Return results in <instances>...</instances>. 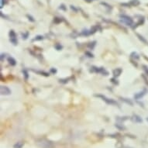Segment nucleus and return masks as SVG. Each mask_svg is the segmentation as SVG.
Here are the masks:
<instances>
[{"mask_svg":"<svg viewBox=\"0 0 148 148\" xmlns=\"http://www.w3.org/2000/svg\"><path fill=\"white\" fill-rule=\"evenodd\" d=\"M37 144L40 148H51L53 147L52 143L46 139H40L37 140Z\"/></svg>","mask_w":148,"mask_h":148,"instance_id":"1","label":"nucleus"},{"mask_svg":"<svg viewBox=\"0 0 148 148\" xmlns=\"http://www.w3.org/2000/svg\"><path fill=\"white\" fill-rule=\"evenodd\" d=\"M119 17L121 18V21L123 23H125L126 26L131 27L132 25L133 24V20L131 17H128L126 15H120Z\"/></svg>","mask_w":148,"mask_h":148,"instance_id":"2","label":"nucleus"},{"mask_svg":"<svg viewBox=\"0 0 148 148\" xmlns=\"http://www.w3.org/2000/svg\"><path fill=\"white\" fill-rule=\"evenodd\" d=\"M95 96H96V97H99V98H101L103 101L106 102L107 104L114 105V106H118V103H117L115 100H113V99H108V98L106 97L105 96H102V95H95Z\"/></svg>","mask_w":148,"mask_h":148,"instance_id":"3","label":"nucleus"},{"mask_svg":"<svg viewBox=\"0 0 148 148\" xmlns=\"http://www.w3.org/2000/svg\"><path fill=\"white\" fill-rule=\"evenodd\" d=\"M0 92H1V95H3V96H9V95H11L12 91L7 86L3 85L0 88Z\"/></svg>","mask_w":148,"mask_h":148,"instance_id":"4","label":"nucleus"},{"mask_svg":"<svg viewBox=\"0 0 148 148\" xmlns=\"http://www.w3.org/2000/svg\"><path fill=\"white\" fill-rule=\"evenodd\" d=\"M146 93H147V90H146V89H143V90L140 92H138V93H137L136 95H134V99H141V98H143V96H145Z\"/></svg>","mask_w":148,"mask_h":148,"instance_id":"5","label":"nucleus"},{"mask_svg":"<svg viewBox=\"0 0 148 148\" xmlns=\"http://www.w3.org/2000/svg\"><path fill=\"white\" fill-rule=\"evenodd\" d=\"M131 119L133 121L134 123H141L143 122L142 118L140 117V115H133L132 116Z\"/></svg>","mask_w":148,"mask_h":148,"instance_id":"6","label":"nucleus"},{"mask_svg":"<svg viewBox=\"0 0 148 148\" xmlns=\"http://www.w3.org/2000/svg\"><path fill=\"white\" fill-rule=\"evenodd\" d=\"M122 72H123V70H122V68H119L115 69V70L113 71V75H114V77L115 78H117V77H119L121 74H122Z\"/></svg>","mask_w":148,"mask_h":148,"instance_id":"7","label":"nucleus"},{"mask_svg":"<svg viewBox=\"0 0 148 148\" xmlns=\"http://www.w3.org/2000/svg\"><path fill=\"white\" fill-rule=\"evenodd\" d=\"M8 62L9 64H11L12 66H15L17 64V60H15L13 58H12V57H9L8 58Z\"/></svg>","mask_w":148,"mask_h":148,"instance_id":"8","label":"nucleus"},{"mask_svg":"<svg viewBox=\"0 0 148 148\" xmlns=\"http://www.w3.org/2000/svg\"><path fill=\"white\" fill-rule=\"evenodd\" d=\"M129 4L133 6H138L140 4V3L139 0H131L129 2Z\"/></svg>","mask_w":148,"mask_h":148,"instance_id":"9","label":"nucleus"},{"mask_svg":"<svg viewBox=\"0 0 148 148\" xmlns=\"http://www.w3.org/2000/svg\"><path fill=\"white\" fill-rule=\"evenodd\" d=\"M120 99L123 102H124L125 103H126V104L130 105V106H133V102H132L131 100H130V99H126V98H120Z\"/></svg>","mask_w":148,"mask_h":148,"instance_id":"10","label":"nucleus"},{"mask_svg":"<svg viewBox=\"0 0 148 148\" xmlns=\"http://www.w3.org/2000/svg\"><path fill=\"white\" fill-rule=\"evenodd\" d=\"M130 56H131V58H133L135 60H139V59H140V56L138 55V54H137V52H133L131 54H130Z\"/></svg>","mask_w":148,"mask_h":148,"instance_id":"11","label":"nucleus"},{"mask_svg":"<svg viewBox=\"0 0 148 148\" xmlns=\"http://www.w3.org/2000/svg\"><path fill=\"white\" fill-rule=\"evenodd\" d=\"M9 37H10V39H17V34L14 30H12L9 31Z\"/></svg>","mask_w":148,"mask_h":148,"instance_id":"12","label":"nucleus"},{"mask_svg":"<svg viewBox=\"0 0 148 148\" xmlns=\"http://www.w3.org/2000/svg\"><path fill=\"white\" fill-rule=\"evenodd\" d=\"M23 147V143L17 142L13 145V148H22Z\"/></svg>","mask_w":148,"mask_h":148,"instance_id":"13","label":"nucleus"},{"mask_svg":"<svg viewBox=\"0 0 148 148\" xmlns=\"http://www.w3.org/2000/svg\"><path fill=\"white\" fill-rule=\"evenodd\" d=\"M115 126L117 128V129H119V130H124V129H126V127L124 126H119V124H115Z\"/></svg>","mask_w":148,"mask_h":148,"instance_id":"14","label":"nucleus"},{"mask_svg":"<svg viewBox=\"0 0 148 148\" xmlns=\"http://www.w3.org/2000/svg\"><path fill=\"white\" fill-rule=\"evenodd\" d=\"M23 74H24L25 79L27 80L28 78H29V74H28L27 71V70H23Z\"/></svg>","mask_w":148,"mask_h":148,"instance_id":"15","label":"nucleus"},{"mask_svg":"<svg viewBox=\"0 0 148 148\" xmlns=\"http://www.w3.org/2000/svg\"><path fill=\"white\" fill-rule=\"evenodd\" d=\"M97 30H98V28L96 27H92V29H91L89 33H90V34H93V33H96Z\"/></svg>","mask_w":148,"mask_h":148,"instance_id":"16","label":"nucleus"},{"mask_svg":"<svg viewBox=\"0 0 148 148\" xmlns=\"http://www.w3.org/2000/svg\"><path fill=\"white\" fill-rule=\"evenodd\" d=\"M81 34L83 36H88V35H90V33H89V31H88V30H83Z\"/></svg>","mask_w":148,"mask_h":148,"instance_id":"17","label":"nucleus"},{"mask_svg":"<svg viewBox=\"0 0 148 148\" xmlns=\"http://www.w3.org/2000/svg\"><path fill=\"white\" fill-rule=\"evenodd\" d=\"M137 37H138V38L140 39V40H141V41L143 42V43H147V40H146L145 39H144V38H143V37L142 36L140 35V34H138V33H137Z\"/></svg>","mask_w":148,"mask_h":148,"instance_id":"18","label":"nucleus"},{"mask_svg":"<svg viewBox=\"0 0 148 148\" xmlns=\"http://www.w3.org/2000/svg\"><path fill=\"white\" fill-rule=\"evenodd\" d=\"M44 40V37L40 35L37 36L35 38L33 39V40Z\"/></svg>","mask_w":148,"mask_h":148,"instance_id":"19","label":"nucleus"},{"mask_svg":"<svg viewBox=\"0 0 148 148\" xmlns=\"http://www.w3.org/2000/svg\"><path fill=\"white\" fill-rule=\"evenodd\" d=\"M10 42L13 45H17V44H18V41H17V39H10Z\"/></svg>","mask_w":148,"mask_h":148,"instance_id":"20","label":"nucleus"},{"mask_svg":"<svg viewBox=\"0 0 148 148\" xmlns=\"http://www.w3.org/2000/svg\"><path fill=\"white\" fill-rule=\"evenodd\" d=\"M37 73L40 74L41 75H44V76H49V74L48 73H46V72H44V71H37Z\"/></svg>","mask_w":148,"mask_h":148,"instance_id":"21","label":"nucleus"},{"mask_svg":"<svg viewBox=\"0 0 148 148\" xmlns=\"http://www.w3.org/2000/svg\"><path fill=\"white\" fill-rule=\"evenodd\" d=\"M28 36H29V33H28V32H27L26 33H23V34L22 35L23 39H24V40H27V37H28Z\"/></svg>","mask_w":148,"mask_h":148,"instance_id":"22","label":"nucleus"},{"mask_svg":"<svg viewBox=\"0 0 148 148\" xmlns=\"http://www.w3.org/2000/svg\"><path fill=\"white\" fill-rule=\"evenodd\" d=\"M62 47H62V46H61L60 44H57V45L55 46V48L58 50H60L62 49Z\"/></svg>","mask_w":148,"mask_h":148,"instance_id":"23","label":"nucleus"},{"mask_svg":"<svg viewBox=\"0 0 148 148\" xmlns=\"http://www.w3.org/2000/svg\"><path fill=\"white\" fill-rule=\"evenodd\" d=\"M95 45H96V41L92 42V43H90V44H88V47H90V48H92H92H93L94 46H95Z\"/></svg>","mask_w":148,"mask_h":148,"instance_id":"24","label":"nucleus"},{"mask_svg":"<svg viewBox=\"0 0 148 148\" xmlns=\"http://www.w3.org/2000/svg\"><path fill=\"white\" fill-rule=\"evenodd\" d=\"M143 70L145 71L147 75H148V67H147V66L143 65Z\"/></svg>","mask_w":148,"mask_h":148,"instance_id":"25","label":"nucleus"},{"mask_svg":"<svg viewBox=\"0 0 148 148\" xmlns=\"http://www.w3.org/2000/svg\"><path fill=\"white\" fill-rule=\"evenodd\" d=\"M85 54L88 55V58H94V56L92 54H91L90 52H88V51H87V52H85Z\"/></svg>","mask_w":148,"mask_h":148,"instance_id":"26","label":"nucleus"},{"mask_svg":"<svg viewBox=\"0 0 148 148\" xmlns=\"http://www.w3.org/2000/svg\"><path fill=\"white\" fill-rule=\"evenodd\" d=\"M27 17H28V19H29V20H30L31 22H34L35 20L33 19V18L32 17H30V16H29V15H27Z\"/></svg>","mask_w":148,"mask_h":148,"instance_id":"27","label":"nucleus"},{"mask_svg":"<svg viewBox=\"0 0 148 148\" xmlns=\"http://www.w3.org/2000/svg\"><path fill=\"white\" fill-rule=\"evenodd\" d=\"M5 0H1V8H3V6H4V4H5Z\"/></svg>","mask_w":148,"mask_h":148,"instance_id":"28","label":"nucleus"},{"mask_svg":"<svg viewBox=\"0 0 148 148\" xmlns=\"http://www.w3.org/2000/svg\"><path fill=\"white\" fill-rule=\"evenodd\" d=\"M54 21L56 23L61 22V19H60V18H54Z\"/></svg>","mask_w":148,"mask_h":148,"instance_id":"29","label":"nucleus"},{"mask_svg":"<svg viewBox=\"0 0 148 148\" xmlns=\"http://www.w3.org/2000/svg\"><path fill=\"white\" fill-rule=\"evenodd\" d=\"M4 58H6V54H1V60H2V61L4 60Z\"/></svg>","mask_w":148,"mask_h":148,"instance_id":"30","label":"nucleus"},{"mask_svg":"<svg viewBox=\"0 0 148 148\" xmlns=\"http://www.w3.org/2000/svg\"><path fill=\"white\" fill-rule=\"evenodd\" d=\"M115 81H117V80H115V78H112V79H111V82H112L113 83H114V84H115V85L118 84V82H115Z\"/></svg>","mask_w":148,"mask_h":148,"instance_id":"31","label":"nucleus"},{"mask_svg":"<svg viewBox=\"0 0 148 148\" xmlns=\"http://www.w3.org/2000/svg\"><path fill=\"white\" fill-rule=\"evenodd\" d=\"M50 71H51L52 73H54V74L57 73V70H56L55 68H51V69H50Z\"/></svg>","mask_w":148,"mask_h":148,"instance_id":"32","label":"nucleus"},{"mask_svg":"<svg viewBox=\"0 0 148 148\" xmlns=\"http://www.w3.org/2000/svg\"><path fill=\"white\" fill-rule=\"evenodd\" d=\"M147 119V122H148V117L147 119Z\"/></svg>","mask_w":148,"mask_h":148,"instance_id":"33","label":"nucleus"}]
</instances>
